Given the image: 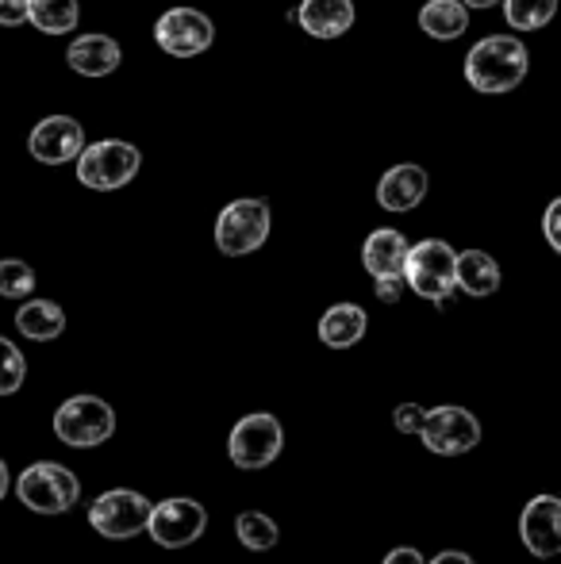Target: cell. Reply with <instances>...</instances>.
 I'll list each match as a JSON object with an SVG mask.
<instances>
[{"instance_id":"6da1fadb","label":"cell","mask_w":561,"mask_h":564,"mask_svg":"<svg viewBox=\"0 0 561 564\" xmlns=\"http://www.w3.org/2000/svg\"><path fill=\"white\" fill-rule=\"evenodd\" d=\"M527 77V46L511 35H488L465 54V82L477 93H508Z\"/></svg>"},{"instance_id":"7a4b0ae2","label":"cell","mask_w":561,"mask_h":564,"mask_svg":"<svg viewBox=\"0 0 561 564\" xmlns=\"http://www.w3.org/2000/svg\"><path fill=\"white\" fill-rule=\"evenodd\" d=\"M15 496L35 514H66V511H74L77 499H82V484H77V476L69 473L66 465H58V460H35V465L23 468L20 480H15Z\"/></svg>"},{"instance_id":"3957f363","label":"cell","mask_w":561,"mask_h":564,"mask_svg":"<svg viewBox=\"0 0 561 564\" xmlns=\"http://www.w3.org/2000/svg\"><path fill=\"white\" fill-rule=\"evenodd\" d=\"M404 281L412 284L416 296L442 304L457 289V253L442 238H427V242L408 250Z\"/></svg>"},{"instance_id":"277c9868","label":"cell","mask_w":561,"mask_h":564,"mask_svg":"<svg viewBox=\"0 0 561 564\" xmlns=\"http://www.w3.org/2000/svg\"><path fill=\"white\" fill-rule=\"evenodd\" d=\"M139 162L142 158L131 142H120V139L93 142V147H85L82 158H77V181H82L85 188H97V193H112V188H123L128 181H136Z\"/></svg>"},{"instance_id":"5b68a950","label":"cell","mask_w":561,"mask_h":564,"mask_svg":"<svg viewBox=\"0 0 561 564\" xmlns=\"http://www.w3.org/2000/svg\"><path fill=\"white\" fill-rule=\"evenodd\" d=\"M116 431V411L97 395H74L54 411V434L74 449H89L108 442Z\"/></svg>"},{"instance_id":"8992f818","label":"cell","mask_w":561,"mask_h":564,"mask_svg":"<svg viewBox=\"0 0 561 564\" xmlns=\"http://www.w3.org/2000/svg\"><path fill=\"white\" fill-rule=\"evenodd\" d=\"M270 204L266 200H235L216 219V246L227 258L255 253L270 238Z\"/></svg>"},{"instance_id":"52a82bcc","label":"cell","mask_w":561,"mask_h":564,"mask_svg":"<svg viewBox=\"0 0 561 564\" xmlns=\"http://www.w3.org/2000/svg\"><path fill=\"white\" fill-rule=\"evenodd\" d=\"M150 499L139 496V491L128 488H112L105 496H97V503L89 507V527L97 530L100 538H112V542H123V538H136L150 527Z\"/></svg>"},{"instance_id":"ba28073f","label":"cell","mask_w":561,"mask_h":564,"mask_svg":"<svg viewBox=\"0 0 561 564\" xmlns=\"http://www.w3.org/2000/svg\"><path fill=\"white\" fill-rule=\"evenodd\" d=\"M281 449H284V431H281L278 419L266 415V411L239 419L235 431H231V438H227V453H231V460L239 468H247V473L273 465V460L281 457Z\"/></svg>"},{"instance_id":"9c48e42d","label":"cell","mask_w":561,"mask_h":564,"mask_svg":"<svg viewBox=\"0 0 561 564\" xmlns=\"http://www.w3.org/2000/svg\"><path fill=\"white\" fill-rule=\"evenodd\" d=\"M147 530L162 550H185V545L201 542V534L208 530V511L196 499H165L150 511Z\"/></svg>"},{"instance_id":"30bf717a","label":"cell","mask_w":561,"mask_h":564,"mask_svg":"<svg viewBox=\"0 0 561 564\" xmlns=\"http://www.w3.org/2000/svg\"><path fill=\"white\" fill-rule=\"evenodd\" d=\"M154 39L165 54L173 58H193V54H204L216 39V28L204 12L196 8H170L162 20L154 23Z\"/></svg>"},{"instance_id":"8fae6325","label":"cell","mask_w":561,"mask_h":564,"mask_svg":"<svg viewBox=\"0 0 561 564\" xmlns=\"http://www.w3.org/2000/svg\"><path fill=\"white\" fill-rule=\"evenodd\" d=\"M420 438L439 457H462L481 442V423L465 408H434L427 411Z\"/></svg>"},{"instance_id":"7c38bea8","label":"cell","mask_w":561,"mask_h":564,"mask_svg":"<svg viewBox=\"0 0 561 564\" xmlns=\"http://www.w3.org/2000/svg\"><path fill=\"white\" fill-rule=\"evenodd\" d=\"M28 150L43 165H66L77 162L85 150V131L74 116H46L35 131L28 134Z\"/></svg>"},{"instance_id":"4fadbf2b","label":"cell","mask_w":561,"mask_h":564,"mask_svg":"<svg viewBox=\"0 0 561 564\" xmlns=\"http://www.w3.org/2000/svg\"><path fill=\"white\" fill-rule=\"evenodd\" d=\"M519 534H524V545L535 557H558L561 553V499L535 496L531 503L524 507Z\"/></svg>"},{"instance_id":"5bb4252c","label":"cell","mask_w":561,"mask_h":564,"mask_svg":"<svg viewBox=\"0 0 561 564\" xmlns=\"http://www.w3.org/2000/svg\"><path fill=\"white\" fill-rule=\"evenodd\" d=\"M408 250H412V246H408V238L400 235V230L381 227L362 246V265H366V273L374 276V281L377 276H404Z\"/></svg>"},{"instance_id":"9a60e30c","label":"cell","mask_w":561,"mask_h":564,"mask_svg":"<svg viewBox=\"0 0 561 564\" xmlns=\"http://www.w3.org/2000/svg\"><path fill=\"white\" fill-rule=\"evenodd\" d=\"M66 62L77 69L82 77H108L120 69L123 62V51L112 35H82L69 43L66 51Z\"/></svg>"},{"instance_id":"2e32d148","label":"cell","mask_w":561,"mask_h":564,"mask_svg":"<svg viewBox=\"0 0 561 564\" xmlns=\"http://www.w3.org/2000/svg\"><path fill=\"white\" fill-rule=\"evenodd\" d=\"M427 185L431 181H427V170H420V165H392L377 185V200H381L385 212H412L427 196Z\"/></svg>"},{"instance_id":"e0dca14e","label":"cell","mask_w":561,"mask_h":564,"mask_svg":"<svg viewBox=\"0 0 561 564\" xmlns=\"http://www.w3.org/2000/svg\"><path fill=\"white\" fill-rule=\"evenodd\" d=\"M296 20L308 35L338 39L354 28V4L350 0H304V4L296 8Z\"/></svg>"},{"instance_id":"ac0fdd59","label":"cell","mask_w":561,"mask_h":564,"mask_svg":"<svg viewBox=\"0 0 561 564\" xmlns=\"http://www.w3.org/2000/svg\"><path fill=\"white\" fill-rule=\"evenodd\" d=\"M366 327H369V319L358 304H335L323 312L320 338H323V346H331V349H350L366 338Z\"/></svg>"},{"instance_id":"d6986e66","label":"cell","mask_w":561,"mask_h":564,"mask_svg":"<svg viewBox=\"0 0 561 564\" xmlns=\"http://www.w3.org/2000/svg\"><path fill=\"white\" fill-rule=\"evenodd\" d=\"M420 28L431 39L450 43V39H457L470 28V4L465 0H427L420 8Z\"/></svg>"},{"instance_id":"ffe728a7","label":"cell","mask_w":561,"mask_h":564,"mask_svg":"<svg viewBox=\"0 0 561 564\" xmlns=\"http://www.w3.org/2000/svg\"><path fill=\"white\" fill-rule=\"evenodd\" d=\"M15 327L23 338L31 341H51L66 330V312L51 300H28V304L15 312Z\"/></svg>"},{"instance_id":"44dd1931","label":"cell","mask_w":561,"mask_h":564,"mask_svg":"<svg viewBox=\"0 0 561 564\" xmlns=\"http://www.w3.org/2000/svg\"><path fill=\"white\" fill-rule=\"evenodd\" d=\"M457 289L470 296H493L500 289V265L485 250L457 253Z\"/></svg>"},{"instance_id":"7402d4cb","label":"cell","mask_w":561,"mask_h":564,"mask_svg":"<svg viewBox=\"0 0 561 564\" xmlns=\"http://www.w3.org/2000/svg\"><path fill=\"white\" fill-rule=\"evenodd\" d=\"M77 0H28V20L43 35H69L77 28Z\"/></svg>"},{"instance_id":"603a6c76","label":"cell","mask_w":561,"mask_h":564,"mask_svg":"<svg viewBox=\"0 0 561 564\" xmlns=\"http://www.w3.org/2000/svg\"><path fill=\"white\" fill-rule=\"evenodd\" d=\"M235 538H239L250 553H266V550H273V545H278L281 530H278V522H273L270 514L242 511L239 519H235Z\"/></svg>"},{"instance_id":"cb8c5ba5","label":"cell","mask_w":561,"mask_h":564,"mask_svg":"<svg viewBox=\"0 0 561 564\" xmlns=\"http://www.w3.org/2000/svg\"><path fill=\"white\" fill-rule=\"evenodd\" d=\"M558 12V0H504V15L516 31H535L550 23Z\"/></svg>"},{"instance_id":"d4e9b609","label":"cell","mask_w":561,"mask_h":564,"mask_svg":"<svg viewBox=\"0 0 561 564\" xmlns=\"http://www.w3.org/2000/svg\"><path fill=\"white\" fill-rule=\"evenodd\" d=\"M28 380V361L15 349V341H8L0 335V395H15Z\"/></svg>"},{"instance_id":"484cf974","label":"cell","mask_w":561,"mask_h":564,"mask_svg":"<svg viewBox=\"0 0 561 564\" xmlns=\"http://www.w3.org/2000/svg\"><path fill=\"white\" fill-rule=\"evenodd\" d=\"M31 289H35V269H31L28 261H20V258L0 261V296L23 300V296H31Z\"/></svg>"},{"instance_id":"4316f807","label":"cell","mask_w":561,"mask_h":564,"mask_svg":"<svg viewBox=\"0 0 561 564\" xmlns=\"http://www.w3.org/2000/svg\"><path fill=\"white\" fill-rule=\"evenodd\" d=\"M392 423H397L400 434H420L427 423V411L416 408V403H400V408L392 411Z\"/></svg>"},{"instance_id":"83f0119b","label":"cell","mask_w":561,"mask_h":564,"mask_svg":"<svg viewBox=\"0 0 561 564\" xmlns=\"http://www.w3.org/2000/svg\"><path fill=\"white\" fill-rule=\"evenodd\" d=\"M28 20V0H0V28H20Z\"/></svg>"},{"instance_id":"f1b7e54d","label":"cell","mask_w":561,"mask_h":564,"mask_svg":"<svg viewBox=\"0 0 561 564\" xmlns=\"http://www.w3.org/2000/svg\"><path fill=\"white\" fill-rule=\"evenodd\" d=\"M542 230H547V242L561 253V196L547 208V219H542Z\"/></svg>"},{"instance_id":"f546056e","label":"cell","mask_w":561,"mask_h":564,"mask_svg":"<svg viewBox=\"0 0 561 564\" xmlns=\"http://www.w3.org/2000/svg\"><path fill=\"white\" fill-rule=\"evenodd\" d=\"M404 276H377V300H385V304H397L400 292H404Z\"/></svg>"},{"instance_id":"4dcf8cb0","label":"cell","mask_w":561,"mask_h":564,"mask_svg":"<svg viewBox=\"0 0 561 564\" xmlns=\"http://www.w3.org/2000/svg\"><path fill=\"white\" fill-rule=\"evenodd\" d=\"M385 564H423V557H420L416 550H408V545H404V550H392L389 557H385Z\"/></svg>"},{"instance_id":"1f68e13d","label":"cell","mask_w":561,"mask_h":564,"mask_svg":"<svg viewBox=\"0 0 561 564\" xmlns=\"http://www.w3.org/2000/svg\"><path fill=\"white\" fill-rule=\"evenodd\" d=\"M431 564H473L470 553H457V550H446V553H439Z\"/></svg>"},{"instance_id":"d6a6232c","label":"cell","mask_w":561,"mask_h":564,"mask_svg":"<svg viewBox=\"0 0 561 564\" xmlns=\"http://www.w3.org/2000/svg\"><path fill=\"white\" fill-rule=\"evenodd\" d=\"M8 484H12V476H8V465L0 460V499L8 496Z\"/></svg>"},{"instance_id":"836d02e7","label":"cell","mask_w":561,"mask_h":564,"mask_svg":"<svg viewBox=\"0 0 561 564\" xmlns=\"http://www.w3.org/2000/svg\"><path fill=\"white\" fill-rule=\"evenodd\" d=\"M470 8H493V4H500V0H465Z\"/></svg>"}]
</instances>
